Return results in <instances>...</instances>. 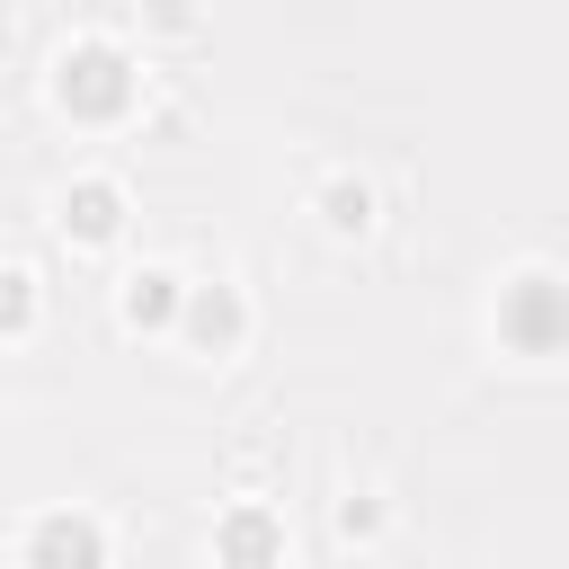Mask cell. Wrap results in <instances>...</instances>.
<instances>
[{
    "instance_id": "cell-1",
    "label": "cell",
    "mask_w": 569,
    "mask_h": 569,
    "mask_svg": "<svg viewBox=\"0 0 569 569\" xmlns=\"http://www.w3.org/2000/svg\"><path fill=\"white\" fill-rule=\"evenodd\" d=\"M44 98L71 116V124H124L142 107V53L116 36V27H71L53 53H44Z\"/></svg>"
},
{
    "instance_id": "cell-2",
    "label": "cell",
    "mask_w": 569,
    "mask_h": 569,
    "mask_svg": "<svg viewBox=\"0 0 569 569\" xmlns=\"http://www.w3.org/2000/svg\"><path fill=\"white\" fill-rule=\"evenodd\" d=\"M489 338L516 356V365H551L569 356V267L551 258H525L489 284Z\"/></svg>"
},
{
    "instance_id": "cell-3",
    "label": "cell",
    "mask_w": 569,
    "mask_h": 569,
    "mask_svg": "<svg viewBox=\"0 0 569 569\" xmlns=\"http://www.w3.org/2000/svg\"><path fill=\"white\" fill-rule=\"evenodd\" d=\"M9 569H116V525L80 498L27 507L9 533Z\"/></svg>"
},
{
    "instance_id": "cell-4",
    "label": "cell",
    "mask_w": 569,
    "mask_h": 569,
    "mask_svg": "<svg viewBox=\"0 0 569 569\" xmlns=\"http://www.w3.org/2000/svg\"><path fill=\"white\" fill-rule=\"evenodd\" d=\"M53 231H62L71 258L116 249V240L133 231V187H124L116 169H71V178L53 187Z\"/></svg>"
},
{
    "instance_id": "cell-5",
    "label": "cell",
    "mask_w": 569,
    "mask_h": 569,
    "mask_svg": "<svg viewBox=\"0 0 569 569\" xmlns=\"http://www.w3.org/2000/svg\"><path fill=\"white\" fill-rule=\"evenodd\" d=\"M249 338H258V302H249V284H240V276H196V284H187L178 347L204 356V365H231V356H249Z\"/></svg>"
},
{
    "instance_id": "cell-6",
    "label": "cell",
    "mask_w": 569,
    "mask_h": 569,
    "mask_svg": "<svg viewBox=\"0 0 569 569\" xmlns=\"http://www.w3.org/2000/svg\"><path fill=\"white\" fill-rule=\"evenodd\" d=\"M204 551H213V569H284V560H293V525H284V507H276V498L240 489V498H222V507H213Z\"/></svg>"
},
{
    "instance_id": "cell-7",
    "label": "cell",
    "mask_w": 569,
    "mask_h": 569,
    "mask_svg": "<svg viewBox=\"0 0 569 569\" xmlns=\"http://www.w3.org/2000/svg\"><path fill=\"white\" fill-rule=\"evenodd\" d=\"M187 284H196V276H187L178 258H133V267L116 276V293H107V302H116V329H124V338H178Z\"/></svg>"
},
{
    "instance_id": "cell-8",
    "label": "cell",
    "mask_w": 569,
    "mask_h": 569,
    "mask_svg": "<svg viewBox=\"0 0 569 569\" xmlns=\"http://www.w3.org/2000/svg\"><path fill=\"white\" fill-rule=\"evenodd\" d=\"M311 222H320V240H373V231H382V187H373L365 169H320Z\"/></svg>"
},
{
    "instance_id": "cell-9",
    "label": "cell",
    "mask_w": 569,
    "mask_h": 569,
    "mask_svg": "<svg viewBox=\"0 0 569 569\" xmlns=\"http://www.w3.org/2000/svg\"><path fill=\"white\" fill-rule=\"evenodd\" d=\"M36 329H44V267H36L27 249H9V258H0V338L27 347Z\"/></svg>"
},
{
    "instance_id": "cell-10",
    "label": "cell",
    "mask_w": 569,
    "mask_h": 569,
    "mask_svg": "<svg viewBox=\"0 0 569 569\" xmlns=\"http://www.w3.org/2000/svg\"><path fill=\"white\" fill-rule=\"evenodd\" d=\"M382 533H391V489L347 480V489L329 498V542H338V551H373Z\"/></svg>"
},
{
    "instance_id": "cell-11",
    "label": "cell",
    "mask_w": 569,
    "mask_h": 569,
    "mask_svg": "<svg viewBox=\"0 0 569 569\" xmlns=\"http://www.w3.org/2000/svg\"><path fill=\"white\" fill-rule=\"evenodd\" d=\"M151 36H196V9H142Z\"/></svg>"
}]
</instances>
